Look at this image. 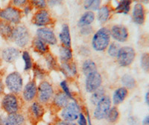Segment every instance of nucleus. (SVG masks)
I'll use <instances>...</instances> for the list:
<instances>
[{
  "mask_svg": "<svg viewBox=\"0 0 149 125\" xmlns=\"http://www.w3.org/2000/svg\"><path fill=\"white\" fill-rule=\"evenodd\" d=\"M110 31L107 28H102L94 34L92 40L93 49L97 51H103L110 45Z\"/></svg>",
  "mask_w": 149,
  "mask_h": 125,
  "instance_id": "1",
  "label": "nucleus"
},
{
  "mask_svg": "<svg viewBox=\"0 0 149 125\" xmlns=\"http://www.w3.org/2000/svg\"><path fill=\"white\" fill-rule=\"evenodd\" d=\"M136 57L135 50L130 46H124L120 48L117 54V62L119 66L127 67L131 65Z\"/></svg>",
  "mask_w": 149,
  "mask_h": 125,
  "instance_id": "2",
  "label": "nucleus"
},
{
  "mask_svg": "<svg viewBox=\"0 0 149 125\" xmlns=\"http://www.w3.org/2000/svg\"><path fill=\"white\" fill-rule=\"evenodd\" d=\"M11 38L18 46L24 48L27 46L30 40V34L25 26H20L14 28L12 33Z\"/></svg>",
  "mask_w": 149,
  "mask_h": 125,
  "instance_id": "3",
  "label": "nucleus"
},
{
  "mask_svg": "<svg viewBox=\"0 0 149 125\" xmlns=\"http://www.w3.org/2000/svg\"><path fill=\"white\" fill-rule=\"evenodd\" d=\"M5 84L11 93L18 94L22 88V78L19 73L14 72L9 74L5 79Z\"/></svg>",
  "mask_w": 149,
  "mask_h": 125,
  "instance_id": "4",
  "label": "nucleus"
},
{
  "mask_svg": "<svg viewBox=\"0 0 149 125\" xmlns=\"http://www.w3.org/2000/svg\"><path fill=\"white\" fill-rule=\"evenodd\" d=\"M0 19L9 23L17 24L20 22L21 11L14 7H8L0 10Z\"/></svg>",
  "mask_w": 149,
  "mask_h": 125,
  "instance_id": "5",
  "label": "nucleus"
},
{
  "mask_svg": "<svg viewBox=\"0 0 149 125\" xmlns=\"http://www.w3.org/2000/svg\"><path fill=\"white\" fill-rule=\"evenodd\" d=\"M2 108L8 114L16 113L19 110V102L14 93L7 94L4 96L2 101Z\"/></svg>",
  "mask_w": 149,
  "mask_h": 125,
  "instance_id": "6",
  "label": "nucleus"
},
{
  "mask_svg": "<svg viewBox=\"0 0 149 125\" xmlns=\"http://www.w3.org/2000/svg\"><path fill=\"white\" fill-rule=\"evenodd\" d=\"M37 94L40 102L43 103H47L52 97V86L47 81H42L37 87Z\"/></svg>",
  "mask_w": 149,
  "mask_h": 125,
  "instance_id": "7",
  "label": "nucleus"
},
{
  "mask_svg": "<svg viewBox=\"0 0 149 125\" xmlns=\"http://www.w3.org/2000/svg\"><path fill=\"white\" fill-rule=\"evenodd\" d=\"M111 106V101L108 96H104L96 105L94 117L97 120H102L107 115Z\"/></svg>",
  "mask_w": 149,
  "mask_h": 125,
  "instance_id": "8",
  "label": "nucleus"
},
{
  "mask_svg": "<svg viewBox=\"0 0 149 125\" xmlns=\"http://www.w3.org/2000/svg\"><path fill=\"white\" fill-rule=\"evenodd\" d=\"M102 83V78L101 74L98 72L90 73V74L86 75L85 87L86 90L88 92H92L100 88Z\"/></svg>",
  "mask_w": 149,
  "mask_h": 125,
  "instance_id": "9",
  "label": "nucleus"
},
{
  "mask_svg": "<svg viewBox=\"0 0 149 125\" xmlns=\"http://www.w3.org/2000/svg\"><path fill=\"white\" fill-rule=\"evenodd\" d=\"M79 107L75 103H69L61 112V116L66 122L76 120L79 115Z\"/></svg>",
  "mask_w": 149,
  "mask_h": 125,
  "instance_id": "10",
  "label": "nucleus"
},
{
  "mask_svg": "<svg viewBox=\"0 0 149 125\" xmlns=\"http://www.w3.org/2000/svg\"><path fill=\"white\" fill-rule=\"evenodd\" d=\"M110 35L115 40L120 42L127 41L128 38V31L127 28L121 25H116L112 27L110 31Z\"/></svg>",
  "mask_w": 149,
  "mask_h": 125,
  "instance_id": "11",
  "label": "nucleus"
},
{
  "mask_svg": "<svg viewBox=\"0 0 149 125\" xmlns=\"http://www.w3.org/2000/svg\"><path fill=\"white\" fill-rule=\"evenodd\" d=\"M32 22L37 26H46L51 23L52 18L47 10L40 9L33 17Z\"/></svg>",
  "mask_w": 149,
  "mask_h": 125,
  "instance_id": "12",
  "label": "nucleus"
},
{
  "mask_svg": "<svg viewBox=\"0 0 149 125\" xmlns=\"http://www.w3.org/2000/svg\"><path fill=\"white\" fill-rule=\"evenodd\" d=\"M37 35L38 38L44 41L46 44L55 45L57 43V38L51 29L48 28H40L37 29Z\"/></svg>",
  "mask_w": 149,
  "mask_h": 125,
  "instance_id": "13",
  "label": "nucleus"
},
{
  "mask_svg": "<svg viewBox=\"0 0 149 125\" xmlns=\"http://www.w3.org/2000/svg\"><path fill=\"white\" fill-rule=\"evenodd\" d=\"M133 20L137 25H142L146 20V10L142 3H136L134 5L132 13Z\"/></svg>",
  "mask_w": 149,
  "mask_h": 125,
  "instance_id": "14",
  "label": "nucleus"
},
{
  "mask_svg": "<svg viewBox=\"0 0 149 125\" xmlns=\"http://www.w3.org/2000/svg\"><path fill=\"white\" fill-rule=\"evenodd\" d=\"M37 93V87L36 85V82L33 81H30L26 85L23 90L22 95L23 98L26 101H31L35 98Z\"/></svg>",
  "mask_w": 149,
  "mask_h": 125,
  "instance_id": "15",
  "label": "nucleus"
},
{
  "mask_svg": "<svg viewBox=\"0 0 149 125\" xmlns=\"http://www.w3.org/2000/svg\"><path fill=\"white\" fill-rule=\"evenodd\" d=\"M44 115V108L40 103L34 102L29 108V116L32 122L39 121Z\"/></svg>",
  "mask_w": 149,
  "mask_h": 125,
  "instance_id": "16",
  "label": "nucleus"
},
{
  "mask_svg": "<svg viewBox=\"0 0 149 125\" xmlns=\"http://www.w3.org/2000/svg\"><path fill=\"white\" fill-rule=\"evenodd\" d=\"M60 69L65 76L68 78H73L77 74L76 65L72 61H68V62H62L61 64Z\"/></svg>",
  "mask_w": 149,
  "mask_h": 125,
  "instance_id": "17",
  "label": "nucleus"
},
{
  "mask_svg": "<svg viewBox=\"0 0 149 125\" xmlns=\"http://www.w3.org/2000/svg\"><path fill=\"white\" fill-rule=\"evenodd\" d=\"M2 57L5 62L14 63L19 57V51L14 47L6 48L2 51Z\"/></svg>",
  "mask_w": 149,
  "mask_h": 125,
  "instance_id": "18",
  "label": "nucleus"
},
{
  "mask_svg": "<svg viewBox=\"0 0 149 125\" xmlns=\"http://www.w3.org/2000/svg\"><path fill=\"white\" fill-rule=\"evenodd\" d=\"M25 122V118L22 115L16 113L9 114L4 120V125H22Z\"/></svg>",
  "mask_w": 149,
  "mask_h": 125,
  "instance_id": "19",
  "label": "nucleus"
},
{
  "mask_svg": "<svg viewBox=\"0 0 149 125\" xmlns=\"http://www.w3.org/2000/svg\"><path fill=\"white\" fill-rule=\"evenodd\" d=\"M60 39L63 46L71 48V36L70 28L68 25L64 24L62 26V30L60 34Z\"/></svg>",
  "mask_w": 149,
  "mask_h": 125,
  "instance_id": "20",
  "label": "nucleus"
},
{
  "mask_svg": "<svg viewBox=\"0 0 149 125\" xmlns=\"http://www.w3.org/2000/svg\"><path fill=\"white\" fill-rule=\"evenodd\" d=\"M69 97L63 92L57 93L54 98V104L58 108H64L69 103Z\"/></svg>",
  "mask_w": 149,
  "mask_h": 125,
  "instance_id": "21",
  "label": "nucleus"
},
{
  "mask_svg": "<svg viewBox=\"0 0 149 125\" xmlns=\"http://www.w3.org/2000/svg\"><path fill=\"white\" fill-rule=\"evenodd\" d=\"M128 91L127 89L125 87H120V88L117 89L113 94V103L115 105H118L119 103H122L127 96Z\"/></svg>",
  "mask_w": 149,
  "mask_h": 125,
  "instance_id": "22",
  "label": "nucleus"
},
{
  "mask_svg": "<svg viewBox=\"0 0 149 125\" xmlns=\"http://www.w3.org/2000/svg\"><path fill=\"white\" fill-rule=\"evenodd\" d=\"M32 46L34 49L40 54H45L49 52V46L46 45L44 41H42L38 37H36L33 40Z\"/></svg>",
  "mask_w": 149,
  "mask_h": 125,
  "instance_id": "23",
  "label": "nucleus"
},
{
  "mask_svg": "<svg viewBox=\"0 0 149 125\" xmlns=\"http://www.w3.org/2000/svg\"><path fill=\"white\" fill-rule=\"evenodd\" d=\"M14 28H12L10 23L6 21H0V35L5 39L11 38Z\"/></svg>",
  "mask_w": 149,
  "mask_h": 125,
  "instance_id": "24",
  "label": "nucleus"
},
{
  "mask_svg": "<svg viewBox=\"0 0 149 125\" xmlns=\"http://www.w3.org/2000/svg\"><path fill=\"white\" fill-rule=\"evenodd\" d=\"M132 0H119V4L116 8V11L118 14H127L130 10Z\"/></svg>",
  "mask_w": 149,
  "mask_h": 125,
  "instance_id": "25",
  "label": "nucleus"
},
{
  "mask_svg": "<svg viewBox=\"0 0 149 125\" xmlns=\"http://www.w3.org/2000/svg\"><path fill=\"white\" fill-rule=\"evenodd\" d=\"M94 19H95V14H93V12L86 11L80 18L78 21V25L81 27L89 26L94 21Z\"/></svg>",
  "mask_w": 149,
  "mask_h": 125,
  "instance_id": "26",
  "label": "nucleus"
},
{
  "mask_svg": "<svg viewBox=\"0 0 149 125\" xmlns=\"http://www.w3.org/2000/svg\"><path fill=\"white\" fill-rule=\"evenodd\" d=\"M82 69H83L84 74L86 76V75L90 74V73L97 72L96 64L92 60H86L83 63Z\"/></svg>",
  "mask_w": 149,
  "mask_h": 125,
  "instance_id": "27",
  "label": "nucleus"
},
{
  "mask_svg": "<svg viewBox=\"0 0 149 125\" xmlns=\"http://www.w3.org/2000/svg\"><path fill=\"white\" fill-rule=\"evenodd\" d=\"M60 57L62 62L71 61L72 59V51L71 48L62 46L60 49Z\"/></svg>",
  "mask_w": 149,
  "mask_h": 125,
  "instance_id": "28",
  "label": "nucleus"
},
{
  "mask_svg": "<svg viewBox=\"0 0 149 125\" xmlns=\"http://www.w3.org/2000/svg\"><path fill=\"white\" fill-rule=\"evenodd\" d=\"M110 17V8L107 5L101 7L98 12V19L102 24L105 23Z\"/></svg>",
  "mask_w": 149,
  "mask_h": 125,
  "instance_id": "29",
  "label": "nucleus"
},
{
  "mask_svg": "<svg viewBox=\"0 0 149 125\" xmlns=\"http://www.w3.org/2000/svg\"><path fill=\"white\" fill-rule=\"evenodd\" d=\"M121 81H122L124 87H125L126 89H129V90L134 89L136 86V84L135 78L128 74H124L123 76L122 77Z\"/></svg>",
  "mask_w": 149,
  "mask_h": 125,
  "instance_id": "30",
  "label": "nucleus"
},
{
  "mask_svg": "<svg viewBox=\"0 0 149 125\" xmlns=\"http://www.w3.org/2000/svg\"><path fill=\"white\" fill-rule=\"evenodd\" d=\"M105 96V92L103 89L98 88V90H96L95 91H94L92 94L91 98H90V101H91L93 105H97V103L100 101Z\"/></svg>",
  "mask_w": 149,
  "mask_h": 125,
  "instance_id": "31",
  "label": "nucleus"
},
{
  "mask_svg": "<svg viewBox=\"0 0 149 125\" xmlns=\"http://www.w3.org/2000/svg\"><path fill=\"white\" fill-rule=\"evenodd\" d=\"M107 121L110 123H115L118 121L119 118V112L116 107H112L110 109V110L107 112V115H106Z\"/></svg>",
  "mask_w": 149,
  "mask_h": 125,
  "instance_id": "32",
  "label": "nucleus"
},
{
  "mask_svg": "<svg viewBox=\"0 0 149 125\" xmlns=\"http://www.w3.org/2000/svg\"><path fill=\"white\" fill-rule=\"evenodd\" d=\"M102 0H84V6L85 9H90V10H96L99 9Z\"/></svg>",
  "mask_w": 149,
  "mask_h": 125,
  "instance_id": "33",
  "label": "nucleus"
},
{
  "mask_svg": "<svg viewBox=\"0 0 149 125\" xmlns=\"http://www.w3.org/2000/svg\"><path fill=\"white\" fill-rule=\"evenodd\" d=\"M46 61L47 63V66L50 69H54L58 68V62L57 60L54 56L50 53H46Z\"/></svg>",
  "mask_w": 149,
  "mask_h": 125,
  "instance_id": "34",
  "label": "nucleus"
},
{
  "mask_svg": "<svg viewBox=\"0 0 149 125\" xmlns=\"http://www.w3.org/2000/svg\"><path fill=\"white\" fill-rule=\"evenodd\" d=\"M140 64L142 69L149 73V53L142 54L140 60Z\"/></svg>",
  "mask_w": 149,
  "mask_h": 125,
  "instance_id": "35",
  "label": "nucleus"
},
{
  "mask_svg": "<svg viewBox=\"0 0 149 125\" xmlns=\"http://www.w3.org/2000/svg\"><path fill=\"white\" fill-rule=\"evenodd\" d=\"M22 57L25 62V70L27 71V70L31 69L33 67V63L29 53L28 51H23Z\"/></svg>",
  "mask_w": 149,
  "mask_h": 125,
  "instance_id": "36",
  "label": "nucleus"
},
{
  "mask_svg": "<svg viewBox=\"0 0 149 125\" xmlns=\"http://www.w3.org/2000/svg\"><path fill=\"white\" fill-rule=\"evenodd\" d=\"M119 49H120V47H119V44H117L116 42H112L108 48L109 55L110 57H113V58H116L117 54L119 52Z\"/></svg>",
  "mask_w": 149,
  "mask_h": 125,
  "instance_id": "37",
  "label": "nucleus"
},
{
  "mask_svg": "<svg viewBox=\"0 0 149 125\" xmlns=\"http://www.w3.org/2000/svg\"><path fill=\"white\" fill-rule=\"evenodd\" d=\"M33 71L34 72V75L37 78H40V79H42L45 76V74H46V72L42 69V68L40 67L37 64H34L33 66Z\"/></svg>",
  "mask_w": 149,
  "mask_h": 125,
  "instance_id": "38",
  "label": "nucleus"
},
{
  "mask_svg": "<svg viewBox=\"0 0 149 125\" xmlns=\"http://www.w3.org/2000/svg\"><path fill=\"white\" fill-rule=\"evenodd\" d=\"M61 88H62V90H63V92L66 93V95H67L69 98L73 99V97H72V93H71V92H70V89H69V86H68V84H67V83H66V81H63L61 82Z\"/></svg>",
  "mask_w": 149,
  "mask_h": 125,
  "instance_id": "39",
  "label": "nucleus"
},
{
  "mask_svg": "<svg viewBox=\"0 0 149 125\" xmlns=\"http://www.w3.org/2000/svg\"><path fill=\"white\" fill-rule=\"evenodd\" d=\"M33 5L36 8L40 9H43L46 6V0H31Z\"/></svg>",
  "mask_w": 149,
  "mask_h": 125,
  "instance_id": "40",
  "label": "nucleus"
},
{
  "mask_svg": "<svg viewBox=\"0 0 149 125\" xmlns=\"http://www.w3.org/2000/svg\"><path fill=\"white\" fill-rule=\"evenodd\" d=\"M92 32H93V28H92V27H90L89 26H82L81 29V33L83 35H89Z\"/></svg>",
  "mask_w": 149,
  "mask_h": 125,
  "instance_id": "41",
  "label": "nucleus"
},
{
  "mask_svg": "<svg viewBox=\"0 0 149 125\" xmlns=\"http://www.w3.org/2000/svg\"><path fill=\"white\" fill-rule=\"evenodd\" d=\"M26 2H27V0H12L13 5L17 6V7L23 6L24 5H26Z\"/></svg>",
  "mask_w": 149,
  "mask_h": 125,
  "instance_id": "42",
  "label": "nucleus"
},
{
  "mask_svg": "<svg viewBox=\"0 0 149 125\" xmlns=\"http://www.w3.org/2000/svg\"><path fill=\"white\" fill-rule=\"evenodd\" d=\"M78 117H79V121H78V124H79V125H87V122H86V118H85V116L84 115V114L80 113L79 115H78Z\"/></svg>",
  "mask_w": 149,
  "mask_h": 125,
  "instance_id": "43",
  "label": "nucleus"
},
{
  "mask_svg": "<svg viewBox=\"0 0 149 125\" xmlns=\"http://www.w3.org/2000/svg\"><path fill=\"white\" fill-rule=\"evenodd\" d=\"M128 124L130 125H136L138 122H136V118L134 117H130L128 119Z\"/></svg>",
  "mask_w": 149,
  "mask_h": 125,
  "instance_id": "44",
  "label": "nucleus"
},
{
  "mask_svg": "<svg viewBox=\"0 0 149 125\" xmlns=\"http://www.w3.org/2000/svg\"><path fill=\"white\" fill-rule=\"evenodd\" d=\"M61 0H48V3L50 5L53 6V5H56L58 4L61 3Z\"/></svg>",
  "mask_w": 149,
  "mask_h": 125,
  "instance_id": "45",
  "label": "nucleus"
},
{
  "mask_svg": "<svg viewBox=\"0 0 149 125\" xmlns=\"http://www.w3.org/2000/svg\"><path fill=\"white\" fill-rule=\"evenodd\" d=\"M142 125H149V115L146 116L142 122Z\"/></svg>",
  "mask_w": 149,
  "mask_h": 125,
  "instance_id": "46",
  "label": "nucleus"
},
{
  "mask_svg": "<svg viewBox=\"0 0 149 125\" xmlns=\"http://www.w3.org/2000/svg\"><path fill=\"white\" fill-rule=\"evenodd\" d=\"M3 91H4V85H3V83H2V81H1V79H0V95L3 92Z\"/></svg>",
  "mask_w": 149,
  "mask_h": 125,
  "instance_id": "47",
  "label": "nucleus"
},
{
  "mask_svg": "<svg viewBox=\"0 0 149 125\" xmlns=\"http://www.w3.org/2000/svg\"><path fill=\"white\" fill-rule=\"evenodd\" d=\"M146 101L147 103V104L149 106V90L147 92L146 95Z\"/></svg>",
  "mask_w": 149,
  "mask_h": 125,
  "instance_id": "48",
  "label": "nucleus"
},
{
  "mask_svg": "<svg viewBox=\"0 0 149 125\" xmlns=\"http://www.w3.org/2000/svg\"><path fill=\"white\" fill-rule=\"evenodd\" d=\"M139 3H149V0H138Z\"/></svg>",
  "mask_w": 149,
  "mask_h": 125,
  "instance_id": "49",
  "label": "nucleus"
},
{
  "mask_svg": "<svg viewBox=\"0 0 149 125\" xmlns=\"http://www.w3.org/2000/svg\"><path fill=\"white\" fill-rule=\"evenodd\" d=\"M56 125H69V124H68L67 123H66V122H58V123L57 124H56Z\"/></svg>",
  "mask_w": 149,
  "mask_h": 125,
  "instance_id": "50",
  "label": "nucleus"
},
{
  "mask_svg": "<svg viewBox=\"0 0 149 125\" xmlns=\"http://www.w3.org/2000/svg\"><path fill=\"white\" fill-rule=\"evenodd\" d=\"M31 10L30 8H29V7H26V14H27V13H29V10Z\"/></svg>",
  "mask_w": 149,
  "mask_h": 125,
  "instance_id": "51",
  "label": "nucleus"
},
{
  "mask_svg": "<svg viewBox=\"0 0 149 125\" xmlns=\"http://www.w3.org/2000/svg\"><path fill=\"white\" fill-rule=\"evenodd\" d=\"M73 125H76V124H73Z\"/></svg>",
  "mask_w": 149,
  "mask_h": 125,
  "instance_id": "52",
  "label": "nucleus"
}]
</instances>
